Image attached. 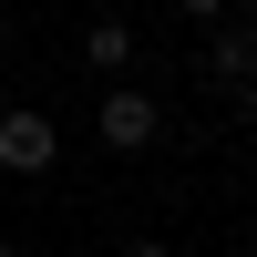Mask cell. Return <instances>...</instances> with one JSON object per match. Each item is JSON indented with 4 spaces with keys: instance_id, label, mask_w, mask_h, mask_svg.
I'll return each mask as SVG.
<instances>
[{
    "instance_id": "1",
    "label": "cell",
    "mask_w": 257,
    "mask_h": 257,
    "mask_svg": "<svg viewBox=\"0 0 257 257\" xmlns=\"http://www.w3.org/2000/svg\"><path fill=\"white\" fill-rule=\"evenodd\" d=\"M62 165V123L31 113V103H11L0 113V175H52Z\"/></svg>"
},
{
    "instance_id": "2",
    "label": "cell",
    "mask_w": 257,
    "mask_h": 257,
    "mask_svg": "<svg viewBox=\"0 0 257 257\" xmlns=\"http://www.w3.org/2000/svg\"><path fill=\"white\" fill-rule=\"evenodd\" d=\"M93 134H103V155H144V144L165 134V113H155V93L113 82V93H103V113H93Z\"/></svg>"
},
{
    "instance_id": "3",
    "label": "cell",
    "mask_w": 257,
    "mask_h": 257,
    "mask_svg": "<svg viewBox=\"0 0 257 257\" xmlns=\"http://www.w3.org/2000/svg\"><path fill=\"white\" fill-rule=\"evenodd\" d=\"M206 82H216L226 103H257V21H216V41H206Z\"/></svg>"
},
{
    "instance_id": "4",
    "label": "cell",
    "mask_w": 257,
    "mask_h": 257,
    "mask_svg": "<svg viewBox=\"0 0 257 257\" xmlns=\"http://www.w3.org/2000/svg\"><path fill=\"white\" fill-rule=\"evenodd\" d=\"M82 62H93L103 82H134V62H144V41H134V21H82Z\"/></svg>"
},
{
    "instance_id": "5",
    "label": "cell",
    "mask_w": 257,
    "mask_h": 257,
    "mask_svg": "<svg viewBox=\"0 0 257 257\" xmlns=\"http://www.w3.org/2000/svg\"><path fill=\"white\" fill-rule=\"evenodd\" d=\"M175 11H185V21H226L237 0H175Z\"/></svg>"
},
{
    "instance_id": "6",
    "label": "cell",
    "mask_w": 257,
    "mask_h": 257,
    "mask_svg": "<svg viewBox=\"0 0 257 257\" xmlns=\"http://www.w3.org/2000/svg\"><path fill=\"white\" fill-rule=\"evenodd\" d=\"M123 257H175V247H165V237H123Z\"/></svg>"
},
{
    "instance_id": "7",
    "label": "cell",
    "mask_w": 257,
    "mask_h": 257,
    "mask_svg": "<svg viewBox=\"0 0 257 257\" xmlns=\"http://www.w3.org/2000/svg\"><path fill=\"white\" fill-rule=\"evenodd\" d=\"M0 257H21V247H11V237H0Z\"/></svg>"
},
{
    "instance_id": "8",
    "label": "cell",
    "mask_w": 257,
    "mask_h": 257,
    "mask_svg": "<svg viewBox=\"0 0 257 257\" xmlns=\"http://www.w3.org/2000/svg\"><path fill=\"white\" fill-rule=\"evenodd\" d=\"M247 257H257V237H247Z\"/></svg>"
}]
</instances>
